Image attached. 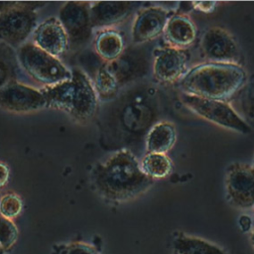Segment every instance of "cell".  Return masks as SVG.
Here are the masks:
<instances>
[{"mask_svg":"<svg viewBox=\"0 0 254 254\" xmlns=\"http://www.w3.org/2000/svg\"><path fill=\"white\" fill-rule=\"evenodd\" d=\"M133 2L95 1L90 2L89 15L93 29L113 28L123 22L133 11Z\"/></svg>","mask_w":254,"mask_h":254,"instance_id":"16","label":"cell"},{"mask_svg":"<svg viewBox=\"0 0 254 254\" xmlns=\"http://www.w3.org/2000/svg\"><path fill=\"white\" fill-rule=\"evenodd\" d=\"M23 208V202L21 197L14 193H6L0 198V215L13 219L17 217Z\"/></svg>","mask_w":254,"mask_h":254,"instance_id":"24","label":"cell"},{"mask_svg":"<svg viewBox=\"0 0 254 254\" xmlns=\"http://www.w3.org/2000/svg\"><path fill=\"white\" fill-rule=\"evenodd\" d=\"M109 129L119 149L138 146L161 114V100L156 86L139 81L128 86L114 99Z\"/></svg>","mask_w":254,"mask_h":254,"instance_id":"1","label":"cell"},{"mask_svg":"<svg viewBox=\"0 0 254 254\" xmlns=\"http://www.w3.org/2000/svg\"><path fill=\"white\" fill-rule=\"evenodd\" d=\"M180 99L192 113L221 128L240 134H248L252 130L227 101L203 98L183 92L180 95Z\"/></svg>","mask_w":254,"mask_h":254,"instance_id":"6","label":"cell"},{"mask_svg":"<svg viewBox=\"0 0 254 254\" xmlns=\"http://www.w3.org/2000/svg\"><path fill=\"white\" fill-rule=\"evenodd\" d=\"M248 78L239 64L205 63L190 69L178 81L183 93L227 101L235 96Z\"/></svg>","mask_w":254,"mask_h":254,"instance_id":"3","label":"cell"},{"mask_svg":"<svg viewBox=\"0 0 254 254\" xmlns=\"http://www.w3.org/2000/svg\"><path fill=\"white\" fill-rule=\"evenodd\" d=\"M12 71L9 64L2 59H0V89L4 87L11 80Z\"/></svg>","mask_w":254,"mask_h":254,"instance_id":"27","label":"cell"},{"mask_svg":"<svg viewBox=\"0 0 254 254\" xmlns=\"http://www.w3.org/2000/svg\"><path fill=\"white\" fill-rule=\"evenodd\" d=\"M17 60L24 71L44 87L71 77V69L60 59L38 48L32 42L24 43L18 48Z\"/></svg>","mask_w":254,"mask_h":254,"instance_id":"5","label":"cell"},{"mask_svg":"<svg viewBox=\"0 0 254 254\" xmlns=\"http://www.w3.org/2000/svg\"><path fill=\"white\" fill-rule=\"evenodd\" d=\"M235 109L245 122L254 129V74L247 78L246 83L237 92Z\"/></svg>","mask_w":254,"mask_h":254,"instance_id":"23","label":"cell"},{"mask_svg":"<svg viewBox=\"0 0 254 254\" xmlns=\"http://www.w3.org/2000/svg\"><path fill=\"white\" fill-rule=\"evenodd\" d=\"M250 243L254 248V227L251 229V232H250Z\"/></svg>","mask_w":254,"mask_h":254,"instance_id":"31","label":"cell"},{"mask_svg":"<svg viewBox=\"0 0 254 254\" xmlns=\"http://www.w3.org/2000/svg\"><path fill=\"white\" fill-rule=\"evenodd\" d=\"M252 166L254 167V157H253V160H252Z\"/></svg>","mask_w":254,"mask_h":254,"instance_id":"33","label":"cell"},{"mask_svg":"<svg viewBox=\"0 0 254 254\" xmlns=\"http://www.w3.org/2000/svg\"><path fill=\"white\" fill-rule=\"evenodd\" d=\"M171 245L173 254H228L214 243L184 232L176 233Z\"/></svg>","mask_w":254,"mask_h":254,"instance_id":"20","label":"cell"},{"mask_svg":"<svg viewBox=\"0 0 254 254\" xmlns=\"http://www.w3.org/2000/svg\"><path fill=\"white\" fill-rule=\"evenodd\" d=\"M177 141V130L169 121L156 122L147 132L144 146L147 153L166 154Z\"/></svg>","mask_w":254,"mask_h":254,"instance_id":"18","label":"cell"},{"mask_svg":"<svg viewBox=\"0 0 254 254\" xmlns=\"http://www.w3.org/2000/svg\"><path fill=\"white\" fill-rule=\"evenodd\" d=\"M10 178V169L7 164L0 161V189L8 184Z\"/></svg>","mask_w":254,"mask_h":254,"instance_id":"29","label":"cell"},{"mask_svg":"<svg viewBox=\"0 0 254 254\" xmlns=\"http://www.w3.org/2000/svg\"><path fill=\"white\" fill-rule=\"evenodd\" d=\"M93 46L96 55L104 63L115 61L125 50L124 39L121 33L115 28L98 30L94 38Z\"/></svg>","mask_w":254,"mask_h":254,"instance_id":"19","label":"cell"},{"mask_svg":"<svg viewBox=\"0 0 254 254\" xmlns=\"http://www.w3.org/2000/svg\"><path fill=\"white\" fill-rule=\"evenodd\" d=\"M239 223V227L243 230V231H248L251 230V218L247 215H242L239 217L238 220Z\"/></svg>","mask_w":254,"mask_h":254,"instance_id":"30","label":"cell"},{"mask_svg":"<svg viewBox=\"0 0 254 254\" xmlns=\"http://www.w3.org/2000/svg\"><path fill=\"white\" fill-rule=\"evenodd\" d=\"M139 164L142 172L154 181L168 177L173 170V163L167 154L146 153Z\"/></svg>","mask_w":254,"mask_h":254,"instance_id":"21","label":"cell"},{"mask_svg":"<svg viewBox=\"0 0 254 254\" xmlns=\"http://www.w3.org/2000/svg\"><path fill=\"white\" fill-rule=\"evenodd\" d=\"M92 81L99 99L113 100L121 91L115 77L107 68L105 63L95 70Z\"/></svg>","mask_w":254,"mask_h":254,"instance_id":"22","label":"cell"},{"mask_svg":"<svg viewBox=\"0 0 254 254\" xmlns=\"http://www.w3.org/2000/svg\"><path fill=\"white\" fill-rule=\"evenodd\" d=\"M32 35L34 45L58 59L69 50L66 33L56 17L48 18L38 24Z\"/></svg>","mask_w":254,"mask_h":254,"instance_id":"15","label":"cell"},{"mask_svg":"<svg viewBox=\"0 0 254 254\" xmlns=\"http://www.w3.org/2000/svg\"><path fill=\"white\" fill-rule=\"evenodd\" d=\"M90 2L68 1L60 9L59 17L64 27L70 50H78L89 43L93 27L89 15Z\"/></svg>","mask_w":254,"mask_h":254,"instance_id":"7","label":"cell"},{"mask_svg":"<svg viewBox=\"0 0 254 254\" xmlns=\"http://www.w3.org/2000/svg\"><path fill=\"white\" fill-rule=\"evenodd\" d=\"M189 55L185 50L165 47L158 48L152 54V72L163 83L179 81L187 72Z\"/></svg>","mask_w":254,"mask_h":254,"instance_id":"13","label":"cell"},{"mask_svg":"<svg viewBox=\"0 0 254 254\" xmlns=\"http://www.w3.org/2000/svg\"><path fill=\"white\" fill-rule=\"evenodd\" d=\"M225 192L228 201L236 208L254 206V167L234 162L225 171Z\"/></svg>","mask_w":254,"mask_h":254,"instance_id":"9","label":"cell"},{"mask_svg":"<svg viewBox=\"0 0 254 254\" xmlns=\"http://www.w3.org/2000/svg\"><path fill=\"white\" fill-rule=\"evenodd\" d=\"M18 228L12 219L0 215V247L9 250L17 241Z\"/></svg>","mask_w":254,"mask_h":254,"instance_id":"25","label":"cell"},{"mask_svg":"<svg viewBox=\"0 0 254 254\" xmlns=\"http://www.w3.org/2000/svg\"><path fill=\"white\" fill-rule=\"evenodd\" d=\"M216 1H194L191 2L192 8L194 10L203 12V13H211L216 9L217 6Z\"/></svg>","mask_w":254,"mask_h":254,"instance_id":"28","label":"cell"},{"mask_svg":"<svg viewBox=\"0 0 254 254\" xmlns=\"http://www.w3.org/2000/svg\"><path fill=\"white\" fill-rule=\"evenodd\" d=\"M47 106L64 111L80 122L92 119L99 106V98L90 76L81 68L71 69V77L55 85L42 87Z\"/></svg>","mask_w":254,"mask_h":254,"instance_id":"4","label":"cell"},{"mask_svg":"<svg viewBox=\"0 0 254 254\" xmlns=\"http://www.w3.org/2000/svg\"><path fill=\"white\" fill-rule=\"evenodd\" d=\"M164 38L170 47L185 50L196 38L193 22L184 14H172L164 30Z\"/></svg>","mask_w":254,"mask_h":254,"instance_id":"17","label":"cell"},{"mask_svg":"<svg viewBox=\"0 0 254 254\" xmlns=\"http://www.w3.org/2000/svg\"><path fill=\"white\" fill-rule=\"evenodd\" d=\"M0 254H5V250L0 247Z\"/></svg>","mask_w":254,"mask_h":254,"instance_id":"32","label":"cell"},{"mask_svg":"<svg viewBox=\"0 0 254 254\" xmlns=\"http://www.w3.org/2000/svg\"><path fill=\"white\" fill-rule=\"evenodd\" d=\"M92 182L98 193L111 202L136 198L154 184L142 172L137 156L128 149H118L101 162L93 171Z\"/></svg>","mask_w":254,"mask_h":254,"instance_id":"2","label":"cell"},{"mask_svg":"<svg viewBox=\"0 0 254 254\" xmlns=\"http://www.w3.org/2000/svg\"><path fill=\"white\" fill-rule=\"evenodd\" d=\"M64 254H99L90 244L85 242H72L66 245Z\"/></svg>","mask_w":254,"mask_h":254,"instance_id":"26","label":"cell"},{"mask_svg":"<svg viewBox=\"0 0 254 254\" xmlns=\"http://www.w3.org/2000/svg\"><path fill=\"white\" fill-rule=\"evenodd\" d=\"M138 47L125 48L123 54L113 62L105 63L115 77L120 89L131 86L144 78L152 68V55Z\"/></svg>","mask_w":254,"mask_h":254,"instance_id":"8","label":"cell"},{"mask_svg":"<svg viewBox=\"0 0 254 254\" xmlns=\"http://www.w3.org/2000/svg\"><path fill=\"white\" fill-rule=\"evenodd\" d=\"M253 210H254V206H253Z\"/></svg>","mask_w":254,"mask_h":254,"instance_id":"34","label":"cell"},{"mask_svg":"<svg viewBox=\"0 0 254 254\" xmlns=\"http://www.w3.org/2000/svg\"><path fill=\"white\" fill-rule=\"evenodd\" d=\"M38 26L37 13L26 8L23 2L0 13V41L20 47Z\"/></svg>","mask_w":254,"mask_h":254,"instance_id":"10","label":"cell"},{"mask_svg":"<svg viewBox=\"0 0 254 254\" xmlns=\"http://www.w3.org/2000/svg\"><path fill=\"white\" fill-rule=\"evenodd\" d=\"M172 12L161 6L140 9L132 22L131 39L135 45H143L153 41L164 33Z\"/></svg>","mask_w":254,"mask_h":254,"instance_id":"14","label":"cell"},{"mask_svg":"<svg viewBox=\"0 0 254 254\" xmlns=\"http://www.w3.org/2000/svg\"><path fill=\"white\" fill-rule=\"evenodd\" d=\"M200 52L208 63L239 64L240 51L237 42L221 27L214 26L204 31L200 39Z\"/></svg>","mask_w":254,"mask_h":254,"instance_id":"11","label":"cell"},{"mask_svg":"<svg viewBox=\"0 0 254 254\" xmlns=\"http://www.w3.org/2000/svg\"><path fill=\"white\" fill-rule=\"evenodd\" d=\"M46 106V99L41 88L12 80L0 89V107L8 111L29 113Z\"/></svg>","mask_w":254,"mask_h":254,"instance_id":"12","label":"cell"}]
</instances>
